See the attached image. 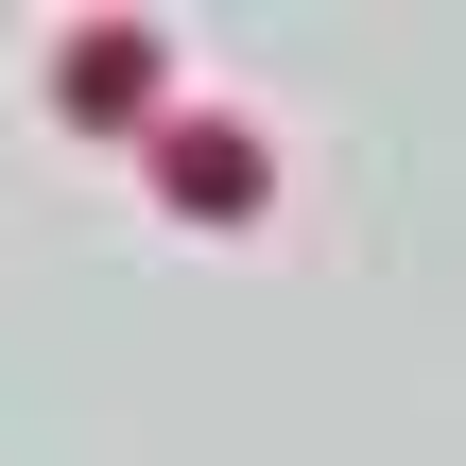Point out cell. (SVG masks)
Listing matches in <instances>:
<instances>
[{"label": "cell", "instance_id": "6da1fadb", "mask_svg": "<svg viewBox=\"0 0 466 466\" xmlns=\"http://www.w3.org/2000/svg\"><path fill=\"white\" fill-rule=\"evenodd\" d=\"M156 190H190V225H242L259 208V138L242 121H156Z\"/></svg>", "mask_w": 466, "mask_h": 466}, {"label": "cell", "instance_id": "7a4b0ae2", "mask_svg": "<svg viewBox=\"0 0 466 466\" xmlns=\"http://www.w3.org/2000/svg\"><path fill=\"white\" fill-rule=\"evenodd\" d=\"M69 104H86V121H156V35L86 17V35H69Z\"/></svg>", "mask_w": 466, "mask_h": 466}]
</instances>
